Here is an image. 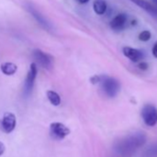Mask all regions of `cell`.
I'll return each mask as SVG.
<instances>
[{
	"label": "cell",
	"instance_id": "cell-1",
	"mask_svg": "<svg viewBox=\"0 0 157 157\" xmlns=\"http://www.w3.org/2000/svg\"><path fill=\"white\" fill-rule=\"evenodd\" d=\"M146 141V136L142 132H136L131 134L118 141L115 146V149L118 153L128 154L135 151L137 149L141 147Z\"/></svg>",
	"mask_w": 157,
	"mask_h": 157
},
{
	"label": "cell",
	"instance_id": "cell-2",
	"mask_svg": "<svg viewBox=\"0 0 157 157\" xmlns=\"http://www.w3.org/2000/svg\"><path fill=\"white\" fill-rule=\"evenodd\" d=\"M92 82L94 84L99 83L101 85L102 90L104 93L109 97H115L120 89L119 82L115 78L108 77V76H94L92 78Z\"/></svg>",
	"mask_w": 157,
	"mask_h": 157
},
{
	"label": "cell",
	"instance_id": "cell-3",
	"mask_svg": "<svg viewBox=\"0 0 157 157\" xmlns=\"http://www.w3.org/2000/svg\"><path fill=\"white\" fill-rule=\"evenodd\" d=\"M141 117L147 126H155L157 124V108L152 105H145L141 110Z\"/></svg>",
	"mask_w": 157,
	"mask_h": 157
},
{
	"label": "cell",
	"instance_id": "cell-4",
	"mask_svg": "<svg viewBox=\"0 0 157 157\" xmlns=\"http://www.w3.org/2000/svg\"><path fill=\"white\" fill-rule=\"evenodd\" d=\"M69 133V128L60 122H54L50 125V134L55 139L62 140L66 138Z\"/></svg>",
	"mask_w": 157,
	"mask_h": 157
},
{
	"label": "cell",
	"instance_id": "cell-5",
	"mask_svg": "<svg viewBox=\"0 0 157 157\" xmlns=\"http://www.w3.org/2000/svg\"><path fill=\"white\" fill-rule=\"evenodd\" d=\"M33 57L36 60V62L45 69H50L53 66L52 56L41 50L37 49V50L33 51Z\"/></svg>",
	"mask_w": 157,
	"mask_h": 157
},
{
	"label": "cell",
	"instance_id": "cell-6",
	"mask_svg": "<svg viewBox=\"0 0 157 157\" xmlns=\"http://www.w3.org/2000/svg\"><path fill=\"white\" fill-rule=\"evenodd\" d=\"M17 120L13 113H6L1 121V128L5 133H11L16 128Z\"/></svg>",
	"mask_w": 157,
	"mask_h": 157
},
{
	"label": "cell",
	"instance_id": "cell-7",
	"mask_svg": "<svg viewBox=\"0 0 157 157\" xmlns=\"http://www.w3.org/2000/svg\"><path fill=\"white\" fill-rule=\"evenodd\" d=\"M36 75H37V67H36L35 63H33V64H31L30 70H29L28 75L26 77L25 85H24V92L27 95L30 94L33 91L34 82H35V78H36Z\"/></svg>",
	"mask_w": 157,
	"mask_h": 157
},
{
	"label": "cell",
	"instance_id": "cell-8",
	"mask_svg": "<svg viewBox=\"0 0 157 157\" xmlns=\"http://www.w3.org/2000/svg\"><path fill=\"white\" fill-rule=\"evenodd\" d=\"M127 21H128V17L126 14H118L110 22V27L111 29H113L114 31H122L123 29H125L126 25H127Z\"/></svg>",
	"mask_w": 157,
	"mask_h": 157
},
{
	"label": "cell",
	"instance_id": "cell-9",
	"mask_svg": "<svg viewBox=\"0 0 157 157\" xmlns=\"http://www.w3.org/2000/svg\"><path fill=\"white\" fill-rule=\"evenodd\" d=\"M123 53L125 56H127L132 62H139L140 60L143 58V53L140 50L136 49V48L126 46L123 48Z\"/></svg>",
	"mask_w": 157,
	"mask_h": 157
},
{
	"label": "cell",
	"instance_id": "cell-10",
	"mask_svg": "<svg viewBox=\"0 0 157 157\" xmlns=\"http://www.w3.org/2000/svg\"><path fill=\"white\" fill-rule=\"evenodd\" d=\"M130 1L133 2L134 4H136L138 7H140L143 10L150 13L151 15L157 17V7L151 4L150 2L146 1V0H130Z\"/></svg>",
	"mask_w": 157,
	"mask_h": 157
},
{
	"label": "cell",
	"instance_id": "cell-11",
	"mask_svg": "<svg viewBox=\"0 0 157 157\" xmlns=\"http://www.w3.org/2000/svg\"><path fill=\"white\" fill-rule=\"evenodd\" d=\"M28 10H29V11L32 13V15L33 16V18H34V19H35V20H36V21H38L42 26H43V27H44V29L49 30V31L51 30V28H52V27H51V24L48 22V21H47V20H46V19H45V18H44V16H43L39 11H38V10H35V8H33V7H30Z\"/></svg>",
	"mask_w": 157,
	"mask_h": 157
},
{
	"label": "cell",
	"instance_id": "cell-12",
	"mask_svg": "<svg viewBox=\"0 0 157 157\" xmlns=\"http://www.w3.org/2000/svg\"><path fill=\"white\" fill-rule=\"evenodd\" d=\"M93 8L97 15H104L107 10V5L105 0H94Z\"/></svg>",
	"mask_w": 157,
	"mask_h": 157
},
{
	"label": "cell",
	"instance_id": "cell-13",
	"mask_svg": "<svg viewBox=\"0 0 157 157\" xmlns=\"http://www.w3.org/2000/svg\"><path fill=\"white\" fill-rule=\"evenodd\" d=\"M0 68H1V71H2L3 74L8 75V76H11V75H13V74L16 73V71L18 69V67L14 63L6 62V63H3L1 65Z\"/></svg>",
	"mask_w": 157,
	"mask_h": 157
},
{
	"label": "cell",
	"instance_id": "cell-14",
	"mask_svg": "<svg viewBox=\"0 0 157 157\" xmlns=\"http://www.w3.org/2000/svg\"><path fill=\"white\" fill-rule=\"evenodd\" d=\"M46 95H47V98H48L49 102H50L53 105L57 106V105H60V103H61V98H60V96H59V94H58L57 93H56V92H54V91H48V92L46 93Z\"/></svg>",
	"mask_w": 157,
	"mask_h": 157
},
{
	"label": "cell",
	"instance_id": "cell-15",
	"mask_svg": "<svg viewBox=\"0 0 157 157\" xmlns=\"http://www.w3.org/2000/svg\"><path fill=\"white\" fill-rule=\"evenodd\" d=\"M151 33H150L149 31H143V32H141V33H140V35H139V39H140V41H142V42H147V41H149V40L151 39Z\"/></svg>",
	"mask_w": 157,
	"mask_h": 157
},
{
	"label": "cell",
	"instance_id": "cell-16",
	"mask_svg": "<svg viewBox=\"0 0 157 157\" xmlns=\"http://www.w3.org/2000/svg\"><path fill=\"white\" fill-rule=\"evenodd\" d=\"M5 151H6V146H5V144H4L2 141H0V156H1V155L5 152Z\"/></svg>",
	"mask_w": 157,
	"mask_h": 157
},
{
	"label": "cell",
	"instance_id": "cell-17",
	"mask_svg": "<svg viewBox=\"0 0 157 157\" xmlns=\"http://www.w3.org/2000/svg\"><path fill=\"white\" fill-rule=\"evenodd\" d=\"M152 55H153V56L154 57H156L157 58V42L153 44V46H152Z\"/></svg>",
	"mask_w": 157,
	"mask_h": 157
},
{
	"label": "cell",
	"instance_id": "cell-18",
	"mask_svg": "<svg viewBox=\"0 0 157 157\" xmlns=\"http://www.w3.org/2000/svg\"><path fill=\"white\" fill-rule=\"evenodd\" d=\"M139 67H140V69L145 70V69H147V67H148V64H147V63H145V62H141V63L139 65Z\"/></svg>",
	"mask_w": 157,
	"mask_h": 157
},
{
	"label": "cell",
	"instance_id": "cell-19",
	"mask_svg": "<svg viewBox=\"0 0 157 157\" xmlns=\"http://www.w3.org/2000/svg\"><path fill=\"white\" fill-rule=\"evenodd\" d=\"M150 151H151V153H153V154H156V155H157V145H156V146H154V147H152V148H151Z\"/></svg>",
	"mask_w": 157,
	"mask_h": 157
},
{
	"label": "cell",
	"instance_id": "cell-20",
	"mask_svg": "<svg viewBox=\"0 0 157 157\" xmlns=\"http://www.w3.org/2000/svg\"><path fill=\"white\" fill-rule=\"evenodd\" d=\"M76 1L78 3H80V4H86V3H88L90 1V0H76Z\"/></svg>",
	"mask_w": 157,
	"mask_h": 157
},
{
	"label": "cell",
	"instance_id": "cell-21",
	"mask_svg": "<svg viewBox=\"0 0 157 157\" xmlns=\"http://www.w3.org/2000/svg\"><path fill=\"white\" fill-rule=\"evenodd\" d=\"M151 1L153 2L154 6H155V7H157V0H151Z\"/></svg>",
	"mask_w": 157,
	"mask_h": 157
}]
</instances>
